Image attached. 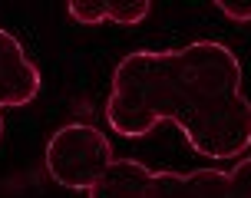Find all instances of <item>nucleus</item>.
I'll list each match as a JSON object with an SVG mask.
<instances>
[{
    "instance_id": "nucleus-10",
    "label": "nucleus",
    "mask_w": 251,
    "mask_h": 198,
    "mask_svg": "<svg viewBox=\"0 0 251 198\" xmlns=\"http://www.w3.org/2000/svg\"><path fill=\"white\" fill-rule=\"evenodd\" d=\"M0 136H3V116H0Z\"/></svg>"
},
{
    "instance_id": "nucleus-9",
    "label": "nucleus",
    "mask_w": 251,
    "mask_h": 198,
    "mask_svg": "<svg viewBox=\"0 0 251 198\" xmlns=\"http://www.w3.org/2000/svg\"><path fill=\"white\" fill-rule=\"evenodd\" d=\"M222 17H228L231 24H251V3H228V0H218L215 3Z\"/></svg>"
},
{
    "instance_id": "nucleus-8",
    "label": "nucleus",
    "mask_w": 251,
    "mask_h": 198,
    "mask_svg": "<svg viewBox=\"0 0 251 198\" xmlns=\"http://www.w3.org/2000/svg\"><path fill=\"white\" fill-rule=\"evenodd\" d=\"M66 13L73 17L79 26H100L106 24V3H100V0H76V3H70L66 7Z\"/></svg>"
},
{
    "instance_id": "nucleus-2",
    "label": "nucleus",
    "mask_w": 251,
    "mask_h": 198,
    "mask_svg": "<svg viewBox=\"0 0 251 198\" xmlns=\"http://www.w3.org/2000/svg\"><path fill=\"white\" fill-rule=\"evenodd\" d=\"M47 175L70 192H89L116 162L113 142L89 123H66L47 142Z\"/></svg>"
},
{
    "instance_id": "nucleus-7",
    "label": "nucleus",
    "mask_w": 251,
    "mask_h": 198,
    "mask_svg": "<svg viewBox=\"0 0 251 198\" xmlns=\"http://www.w3.org/2000/svg\"><path fill=\"white\" fill-rule=\"evenodd\" d=\"M225 198H251V155H245L231 165Z\"/></svg>"
},
{
    "instance_id": "nucleus-4",
    "label": "nucleus",
    "mask_w": 251,
    "mask_h": 198,
    "mask_svg": "<svg viewBox=\"0 0 251 198\" xmlns=\"http://www.w3.org/2000/svg\"><path fill=\"white\" fill-rule=\"evenodd\" d=\"M228 172L192 169V172H155L149 198H225Z\"/></svg>"
},
{
    "instance_id": "nucleus-1",
    "label": "nucleus",
    "mask_w": 251,
    "mask_h": 198,
    "mask_svg": "<svg viewBox=\"0 0 251 198\" xmlns=\"http://www.w3.org/2000/svg\"><path fill=\"white\" fill-rule=\"evenodd\" d=\"M106 123L142 139L172 123L205 159H238L251 146V102L231 47L195 40L176 50H136L113 70Z\"/></svg>"
},
{
    "instance_id": "nucleus-5",
    "label": "nucleus",
    "mask_w": 251,
    "mask_h": 198,
    "mask_svg": "<svg viewBox=\"0 0 251 198\" xmlns=\"http://www.w3.org/2000/svg\"><path fill=\"white\" fill-rule=\"evenodd\" d=\"M152 175L155 172L149 165H142L139 159H116L86 195L89 198H149Z\"/></svg>"
},
{
    "instance_id": "nucleus-6",
    "label": "nucleus",
    "mask_w": 251,
    "mask_h": 198,
    "mask_svg": "<svg viewBox=\"0 0 251 198\" xmlns=\"http://www.w3.org/2000/svg\"><path fill=\"white\" fill-rule=\"evenodd\" d=\"M152 3L149 0H129V3H106V20H113L116 26H139L149 17Z\"/></svg>"
},
{
    "instance_id": "nucleus-3",
    "label": "nucleus",
    "mask_w": 251,
    "mask_h": 198,
    "mask_svg": "<svg viewBox=\"0 0 251 198\" xmlns=\"http://www.w3.org/2000/svg\"><path fill=\"white\" fill-rule=\"evenodd\" d=\"M43 76L24 43L0 26V109H20L40 96Z\"/></svg>"
}]
</instances>
